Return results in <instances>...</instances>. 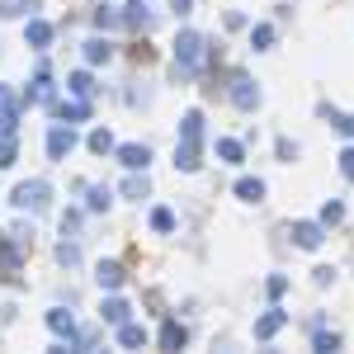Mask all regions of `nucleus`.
I'll return each mask as SVG.
<instances>
[{
  "mask_svg": "<svg viewBox=\"0 0 354 354\" xmlns=\"http://www.w3.org/2000/svg\"><path fill=\"white\" fill-rule=\"evenodd\" d=\"M175 165L194 175L198 165H203V113L189 109L185 113V123H180V142H175Z\"/></svg>",
  "mask_w": 354,
  "mask_h": 354,
  "instance_id": "1",
  "label": "nucleus"
},
{
  "mask_svg": "<svg viewBox=\"0 0 354 354\" xmlns=\"http://www.w3.org/2000/svg\"><path fill=\"white\" fill-rule=\"evenodd\" d=\"M203 48H208V38L194 33V28H185V33L175 38V76H194V71L203 66Z\"/></svg>",
  "mask_w": 354,
  "mask_h": 354,
  "instance_id": "2",
  "label": "nucleus"
},
{
  "mask_svg": "<svg viewBox=\"0 0 354 354\" xmlns=\"http://www.w3.org/2000/svg\"><path fill=\"white\" fill-rule=\"evenodd\" d=\"M15 208H19V213H43V208H48V185H43V180L19 185V189H15Z\"/></svg>",
  "mask_w": 354,
  "mask_h": 354,
  "instance_id": "3",
  "label": "nucleus"
},
{
  "mask_svg": "<svg viewBox=\"0 0 354 354\" xmlns=\"http://www.w3.org/2000/svg\"><path fill=\"white\" fill-rule=\"evenodd\" d=\"M227 95H232V104H236V109H245V113L260 104V90H255V81H250L245 71H232V90H227Z\"/></svg>",
  "mask_w": 354,
  "mask_h": 354,
  "instance_id": "4",
  "label": "nucleus"
},
{
  "mask_svg": "<svg viewBox=\"0 0 354 354\" xmlns=\"http://www.w3.org/2000/svg\"><path fill=\"white\" fill-rule=\"evenodd\" d=\"M71 147H76V133H71L66 123H57L53 133H48V156L62 161V156H71Z\"/></svg>",
  "mask_w": 354,
  "mask_h": 354,
  "instance_id": "5",
  "label": "nucleus"
},
{
  "mask_svg": "<svg viewBox=\"0 0 354 354\" xmlns=\"http://www.w3.org/2000/svg\"><path fill=\"white\" fill-rule=\"evenodd\" d=\"M118 161L128 165V170H147V161H151V151H147L142 142H123V147H118Z\"/></svg>",
  "mask_w": 354,
  "mask_h": 354,
  "instance_id": "6",
  "label": "nucleus"
},
{
  "mask_svg": "<svg viewBox=\"0 0 354 354\" xmlns=\"http://www.w3.org/2000/svg\"><path fill=\"white\" fill-rule=\"evenodd\" d=\"M293 241L302 250H317L322 245V222H293Z\"/></svg>",
  "mask_w": 354,
  "mask_h": 354,
  "instance_id": "7",
  "label": "nucleus"
},
{
  "mask_svg": "<svg viewBox=\"0 0 354 354\" xmlns=\"http://www.w3.org/2000/svg\"><path fill=\"white\" fill-rule=\"evenodd\" d=\"M151 19H156V15L147 10V0H133V5L123 10V24H128V28H142V33L151 28Z\"/></svg>",
  "mask_w": 354,
  "mask_h": 354,
  "instance_id": "8",
  "label": "nucleus"
},
{
  "mask_svg": "<svg viewBox=\"0 0 354 354\" xmlns=\"http://www.w3.org/2000/svg\"><path fill=\"white\" fill-rule=\"evenodd\" d=\"M283 322H288V317H283L279 307H270V312L255 322V340H270V335H279V330H283Z\"/></svg>",
  "mask_w": 354,
  "mask_h": 354,
  "instance_id": "9",
  "label": "nucleus"
},
{
  "mask_svg": "<svg viewBox=\"0 0 354 354\" xmlns=\"http://www.w3.org/2000/svg\"><path fill=\"white\" fill-rule=\"evenodd\" d=\"M95 279H100V288H123V265H113V260H104L100 270H95Z\"/></svg>",
  "mask_w": 354,
  "mask_h": 354,
  "instance_id": "10",
  "label": "nucleus"
},
{
  "mask_svg": "<svg viewBox=\"0 0 354 354\" xmlns=\"http://www.w3.org/2000/svg\"><path fill=\"white\" fill-rule=\"evenodd\" d=\"M109 57H113L109 38H90V43H85V62H90V66H100V62H109Z\"/></svg>",
  "mask_w": 354,
  "mask_h": 354,
  "instance_id": "11",
  "label": "nucleus"
},
{
  "mask_svg": "<svg viewBox=\"0 0 354 354\" xmlns=\"http://www.w3.org/2000/svg\"><path fill=\"white\" fill-rule=\"evenodd\" d=\"M24 38L33 43V48H48V43H53V24H43V19H28Z\"/></svg>",
  "mask_w": 354,
  "mask_h": 354,
  "instance_id": "12",
  "label": "nucleus"
},
{
  "mask_svg": "<svg viewBox=\"0 0 354 354\" xmlns=\"http://www.w3.org/2000/svg\"><path fill=\"white\" fill-rule=\"evenodd\" d=\"M100 317H104L109 326H123V322H128V302H123V298H109L104 307H100Z\"/></svg>",
  "mask_w": 354,
  "mask_h": 354,
  "instance_id": "13",
  "label": "nucleus"
},
{
  "mask_svg": "<svg viewBox=\"0 0 354 354\" xmlns=\"http://www.w3.org/2000/svg\"><path fill=\"white\" fill-rule=\"evenodd\" d=\"M185 340H189V330L180 326V322H165V326H161V345H165V350H180Z\"/></svg>",
  "mask_w": 354,
  "mask_h": 354,
  "instance_id": "14",
  "label": "nucleus"
},
{
  "mask_svg": "<svg viewBox=\"0 0 354 354\" xmlns=\"http://www.w3.org/2000/svg\"><path fill=\"white\" fill-rule=\"evenodd\" d=\"M57 109V118H66V123H85L90 118V104L85 100H76V104H53Z\"/></svg>",
  "mask_w": 354,
  "mask_h": 354,
  "instance_id": "15",
  "label": "nucleus"
},
{
  "mask_svg": "<svg viewBox=\"0 0 354 354\" xmlns=\"http://www.w3.org/2000/svg\"><path fill=\"white\" fill-rule=\"evenodd\" d=\"M48 326H53L57 335H66V340H76V322H71V312H62V307L48 317Z\"/></svg>",
  "mask_w": 354,
  "mask_h": 354,
  "instance_id": "16",
  "label": "nucleus"
},
{
  "mask_svg": "<svg viewBox=\"0 0 354 354\" xmlns=\"http://www.w3.org/2000/svg\"><path fill=\"white\" fill-rule=\"evenodd\" d=\"M118 345H128V350L147 345V330H142V326H133V322H123V326H118Z\"/></svg>",
  "mask_w": 354,
  "mask_h": 354,
  "instance_id": "17",
  "label": "nucleus"
},
{
  "mask_svg": "<svg viewBox=\"0 0 354 354\" xmlns=\"http://www.w3.org/2000/svg\"><path fill=\"white\" fill-rule=\"evenodd\" d=\"M66 90H71L76 100H90V95H95V81H90V71H76V76L66 81Z\"/></svg>",
  "mask_w": 354,
  "mask_h": 354,
  "instance_id": "18",
  "label": "nucleus"
},
{
  "mask_svg": "<svg viewBox=\"0 0 354 354\" xmlns=\"http://www.w3.org/2000/svg\"><path fill=\"white\" fill-rule=\"evenodd\" d=\"M218 156H222L227 165H241L245 151H241V142H236V137H222V142H218Z\"/></svg>",
  "mask_w": 354,
  "mask_h": 354,
  "instance_id": "19",
  "label": "nucleus"
},
{
  "mask_svg": "<svg viewBox=\"0 0 354 354\" xmlns=\"http://www.w3.org/2000/svg\"><path fill=\"white\" fill-rule=\"evenodd\" d=\"M236 198H245V203H260V198H265V185H260V180H236Z\"/></svg>",
  "mask_w": 354,
  "mask_h": 354,
  "instance_id": "20",
  "label": "nucleus"
},
{
  "mask_svg": "<svg viewBox=\"0 0 354 354\" xmlns=\"http://www.w3.org/2000/svg\"><path fill=\"white\" fill-rule=\"evenodd\" d=\"M33 5H38V0H0V15H5V19H15V15H28Z\"/></svg>",
  "mask_w": 354,
  "mask_h": 354,
  "instance_id": "21",
  "label": "nucleus"
},
{
  "mask_svg": "<svg viewBox=\"0 0 354 354\" xmlns=\"http://www.w3.org/2000/svg\"><path fill=\"white\" fill-rule=\"evenodd\" d=\"M0 270H5V274H15V270H19V250H15L10 241H0Z\"/></svg>",
  "mask_w": 354,
  "mask_h": 354,
  "instance_id": "22",
  "label": "nucleus"
},
{
  "mask_svg": "<svg viewBox=\"0 0 354 354\" xmlns=\"http://www.w3.org/2000/svg\"><path fill=\"white\" fill-rule=\"evenodd\" d=\"M15 123H19L15 104H0V137H15Z\"/></svg>",
  "mask_w": 354,
  "mask_h": 354,
  "instance_id": "23",
  "label": "nucleus"
},
{
  "mask_svg": "<svg viewBox=\"0 0 354 354\" xmlns=\"http://www.w3.org/2000/svg\"><path fill=\"white\" fill-rule=\"evenodd\" d=\"M57 260H62L66 270H71V265H81V250H76V241H62V245H57Z\"/></svg>",
  "mask_w": 354,
  "mask_h": 354,
  "instance_id": "24",
  "label": "nucleus"
},
{
  "mask_svg": "<svg viewBox=\"0 0 354 354\" xmlns=\"http://www.w3.org/2000/svg\"><path fill=\"white\" fill-rule=\"evenodd\" d=\"M90 151H100V156H104V151H113V137L104 133V128H95V133H90Z\"/></svg>",
  "mask_w": 354,
  "mask_h": 354,
  "instance_id": "25",
  "label": "nucleus"
},
{
  "mask_svg": "<svg viewBox=\"0 0 354 354\" xmlns=\"http://www.w3.org/2000/svg\"><path fill=\"white\" fill-rule=\"evenodd\" d=\"M151 227H156V232H175V213H170V208H156V213H151Z\"/></svg>",
  "mask_w": 354,
  "mask_h": 354,
  "instance_id": "26",
  "label": "nucleus"
},
{
  "mask_svg": "<svg viewBox=\"0 0 354 354\" xmlns=\"http://www.w3.org/2000/svg\"><path fill=\"white\" fill-rule=\"evenodd\" d=\"M250 43H255V48H270V43H274V28L270 24H255V28H250Z\"/></svg>",
  "mask_w": 354,
  "mask_h": 354,
  "instance_id": "27",
  "label": "nucleus"
},
{
  "mask_svg": "<svg viewBox=\"0 0 354 354\" xmlns=\"http://www.w3.org/2000/svg\"><path fill=\"white\" fill-rule=\"evenodd\" d=\"M123 194H128V198H147V175H142V180H123Z\"/></svg>",
  "mask_w": 354,
  "mask_h": 354,
  "instance_id": "28",
  "label": "nucleus"
},
{
  "mask_svg": "<svg viewBox=\"0 0 354 354\" xmlns=\"http://www.w3.org/2000/svg\"><path fill=\"white\" fill-rule=\"evenodd\" d=\"M90 208H95V213L109 208V189H104V185H90Z\"/></svg>",
  "mask_w": 354,
  "mask_h": 354,
  "instance_id": "29",
  "label": "nucleus"
},
{
  "mask_svg": "<svg viewBox=\"0 0 354 354\" xmlns=\"http://www.w3.org/2000/svg\"><path fill=\"white\" fill-rule=\"evenodd\" d=\"M330 123H335L345 137H354V113H335V109H330Z\"/></svg>",
  "mask_w": 354,
  "mask_h": 354,
  "instance_id": "30",
  "label": "nucleus"
},
{
  "mask_svg": "<svg viewBox=\"0 0 354 354\" xmlns=\"http://www.w3.org/2000/svg\"><path fill=\"white\" fill-rule=\"evenodd\" d=\"M15 165V137H0V170Z\"/></svg>",
  "mask_w": 354,
  "mask_h": 354,
  "instance_id": "31",
  "label": "nucleus"
},
{
  "mask_svg": "<svg viewBox=\"0 0 354 354\" xmlns=\"http://www.w3.org/2000/svg\"><path fill=\"white\" fill-rule=\"evenodd\" d=\"M340 175H345V180H354V147H345V151H340Z\"/></svg>",
  "mask_w": 354,
  "mask_h": 354,
  "instance_id": "32",
  "label": "nucleus"
},
{
  "mask_svg": "<svg viewBox=\"0 0 354 354\" xmlns=\"http://www.w3.org/2000/svg\"><path fill=\"white\" fill-rule=\"evenodd\" d=\"M317 350H340V335H326V330H317Z\"/></svg>",
  "mask_w": 354,
  "mask_h": 354,
  "instance_id": "33",
  "label": "nucleus"
},
{
  "mask_svg": "<svg viewBox=\"0 0 354 354\" xmlns=\"http://www.w3.org/2000/svg\"><path fill=\"white\" fill-rule=\"evenodd\" d=\"M340 218H345V208H340V203H326V208H322V222H326V227H330V222H340Z\"/></svg>",
  "mask_w": 354,
  "mask_h": 354,
  "instance_id": "34",
  "label": "nucleus"
},
{
  "mask_svg": "<svg viewBox=\"0 0 354 354\" xmlns=\"http://www.w3.org/2000/svg\"><path fill=\"white\" fill-rule=\"evenodd\" d=\"M265 288H270V298H283V288H288V279H283V274H274V279L265 283Z\"/></svg>",
  "mask_w": 354,
  "mask_h": 354,
  "instance_id": "35",
  "label": "nucleus"
},
{
  "mask_svg": "<svg viewBox=\"0 0 354 354\" xmlns=\"http://www.w3.org/2000/svg\"><path fill=\"white\" fill-rule=\"evenodd\" d=\"M95 24H100V28H109V24H118V15H113L109 5H104V10H100V15H95Z\"/></svg>",
  "mask_w": 354,
  "mask_h": 354,
  "instance_id": "36",
  "label": "nucleus"
},
{
  "mask_svg": "<svg viewBox=\"0 0 354 354\" xmlns=\"http://www.w3.org/2000/svg\"><path fill=\"white\" fill-rule=\"evenodd\" d=\"M170 5H175V15H189V5H194V0H170Z\"/></svg>",
  "mask_w": 354,
  "mask_h": 354,
  "instance_id": "37",
  "label": "nucleus"
},
{
  "mask_svg": "<svg viewBox=\"0 0 354 354\" xmlns=\"http://www.w3.org/2000/svg\"><path fill=\"white\" fill-rule=\"evenodd\" d=\"M0 104H5V85H0Z\"/></svg>",
  "mask_w": 354,
  "mask_h": 354,
  "instance_id": "38",
  "label": "nucleus"
}]
</instances>
